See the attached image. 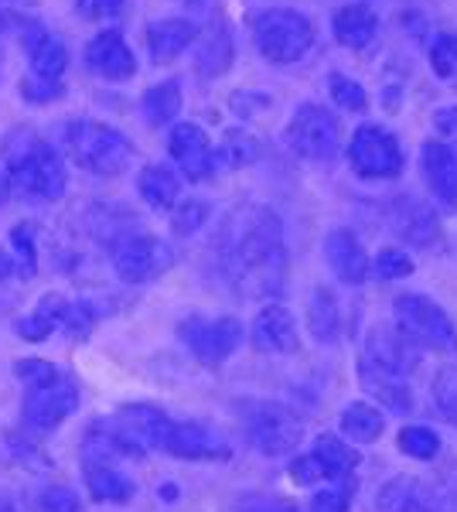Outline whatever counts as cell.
Here are the masks:
<instances>
[{
    "instance_id": "9c48e42d",
    "label": "cell",
    "mask_w": 457,
    "mask_h": 512,
    "mask_svg": "<svg viewBox=\"0 0 457 512\" xmlns=\"http://www.w3.org/2000/svg\"><path fill=\"white\" fill-rule=\"evenodd\" d=\"M178 335L198 362L219 366V362H226L229 355L239 349V342H243V325H239V318H229V315L226 318L191 315L178 325Z\"/></svg>"
},
{
    "instance_id": "52a82bcc",
    "label": "cell",
    "mask_w": 457,
    "mask_h": 512,
    "mask_svg": "<svg viewBox=\"0 0 457 512\" xmlns=\"http://www.w3.org/2000/svg\"><path fill=\"white\" fill-rule=\"evenodd\" d=\"M253 38L263 59L290 65L314 45V24L304 14L287 11V7H270L253 21Z\"/></svg>"
},
{
    "instance_id": "ab89813d",
    "label": "cell",
    "mask_w": 457,
    "mask_h": 512,
    "mask_svg": "<svg viewBox=\"0 0 457 512\" xmlns=\"http://www.w3.org/2000/svg\"><path fill=\"white\" fill-rule=\"evenodd\" d=\"M205 219H209V205L205 202H181L178 209H174V229H178L181 236L202 229Z\"/></svg>"
},
{
    "instance_id": "4fadbf2b",
    "label": "cell",
    "mask_w": 457,
    "mask_h": 512,
    "mask_svg": "<svg viewBox=\"0 0 457 512\" xmlns=\"http://www.w3.org/2000/svg\"><path fill=\"white\" fill-rule=\"evenodd\" d=\"M168 243L154 236H123L113 243V270L127 284H147V280L161 277L171 267Z\"/></svg>"
},
{
    "instance_id": "7402d4cb",
    "label": "cell",
    "mask_w": 457,
    "mask_h": 512,
    "mask_svg": "<svg viewBox=\"0 0 457 512\" xmlns=\"http://www.w3.org/2000/svg\"><path fill=\"white\" fill-rule=\"evenodd\" d=\"M423 175H427V185L444 205H457V151L451 144H440V140H430L423 144Z\"/></svg>"
},
{
    "instance_id": "f1b7e54d",
    "label": "cell",
    "mask_w": 457,
    "mask_h": 512,
    "mask_svg": "<svg viewBox=\"0 0 457 512\" xmlns=\"http://www.w3.org/2000/svg\"><path fill=\"white\" fill-rule=\"evenodd\" d=\"M342 431L352 437L355 444H372L379 441L382 431H386V420H382V414L372 403H348L345 414H342Z\"/></svg>"
},
{
    "instance_id": "ee69618b",
    "label": "cell",
    "mask_w": 457,
    "mask_h": 512,
    "mask_svg": "<svg viewBox=\"0 0 457 512\" xmlns=\"http://www.w3.org/2000/svg\"><path fill=\"white\" fill-rule=\"evenodd\" d=\"M76 7L82 18L103 21V18H116L123 11V0H76Z\"/></svg>"
},
{
    "instance_id": "8fae6325",
    "label": "cell",
    "mask_w": 457,
    "mask_h": 512,
    "mask_svg": "<svg viewBox=\"0 0 457 512\" xmlns=\"http://www.w3.org/2000/svg\"><path fill=\"white\" fill-rule=\"evenodd\" d=\"M79 407V390L72 379L58 376L52 383L45 386H35V390L24 393V403H21V417H24V427L35 434H48L55 431L69 414H76Z\"/></svg>"
},
{
    "instance_id": "7dc6e473",
    "label": "cell",
    "mask_w": 457,
    "mask_h": 512,
    "mask_svg": "<svg viewBox=\"0 0 457 512\" xmlns=\"http://www.w3.org/2000/svg\"><path fill=\"white\" fill-rule=\"evenodd\" d=\"M11 274H14V260H11V256H7L4 250H0V280L11 277Z\"/></svg>"
},
{
    "instance_id": "4dcf8cb0",
    "label": "cell",
    "mask_w": 457,
    "mask_h": 512,
    "mask_svg": "<svg viewBox=\"0 0 457 512\" xmlns=\"http://www.w3.org/2000/svg\"><path fill=\"white\" fill-rule=\"evenodd\" d=\"M181 113V86L174 79L161 82V86L147 89L144 93V117L154 123V127H164Z\"/></svg>"
},
{
    "instance_id": "4316f807",
    "label": "cell",
    "mask_w": 457,
    "mask_h": 512,
    "mask_svg": "<svg viewBox=\"0 0 457 512\" xmlns=\"http://www.w3.org/2000/svg\"><path fill=\"white\" fill-rule=\"evenodd\" d=\"M137 188H140V195H144V202H151L154 209H174L181 195L178 175H174L171 168H164V164H151V168L140 171Z\"/></svg>"
},
{
    "instance_id": "ac0fdd59",
    "label": "cell",
    "mask_w": 457,
    "mask_h": 512,
    "mask_svg": "<svg viewBox=\"0 0 457 512\" xmlns=\"http://www.w3.org/2000/svg\"><path fill=\"white\" fill-rule=\"evenodd\" d=\"M116 458H144V448L116 420H99L82 441V461L86 465H110Z\"/></svg>"
},
{
    "instance_id": "836d02e7",
    "label": "cell",
    "mask_w": 457,
    "mask_h": 512,
    "mask_svg": "<svg viewBox=\"0 0 457 512\" xmlns=\"http://www.w3.org/2000/svg\"><path fill=\"white\" fill-rule=\"evenodd\" d=\"M430 65L444 82H457V35H440L430 45Z\"/></svg>"
},
{
    "instance_id": "3957f363",
    "label": "cell",
    "mask_w": 457,
    "mask_h": 512,
    "mask_svg": "<svg viewBox=\"0 0 457 512\" xmlns=\"http://www.w3.org/2000/svg\"><path fill=\"white\" fill-rule=\"evenodd\" d=\"M65 151L82 171H93L103 178L123 175L134 161V144L120 130L93 120H76L65 127Z\"/></svg>"
},
{
    "instance_id": "f6af8a7d",
    "label": "cell",
    "mask_w": 457,
    "mask_h": 512,
    "mask_svg": "<svg viewBox=\"0 0 457 512\" xmlns=\"http://www.w3.org/2000/svg\"><path fill=\"white\" fill-rule=\"evenodd\" d=\"M239 512H297L284 506L280 499H270V495H243L239 499Z\"/></svg>"
},
{
    "instance_id": "484cf974",
    "label": "cell",
    "mask_w": 457,
    "mask_h": 512,
    "mask_svg": "<svg viewBox=\"0 0 457 512\" xmlns=\"http://www.w3.org/2000/svg\"><path fill=\"white\" fill-rule=\"evenodd\" d=\"M307 325H311V335L321 345L338 342V335H342V308H338L335 294L324 291V287L311 294V301H307Z\"/></svg>"
},
{
    "instance_id": "681fc988",
    "label": "cell",
    "mask_w": 457,
    "mask_h": 512,
    "mask_svg": "<svg viewBox=\"0 0 457 512\" xmlns=\"http://www.w3.org/2000/svg\"><path fill=\"white\" fill-rule=\"evenodd\" d=\"M0 4H14V7H31V4H38V0H0Z\"/></svg>"
},
{
    "instance_id": "cb8c5ba5",
    "label": "cell",
    "mask_w": 457,
    "mask_h": 512,
    "mask_svg": "<svg viewBox=\"0 0 457 512\" xmlns=\"http://www.w3.org/2000/svg\"><path fill=\"white\" fill-rule=\"evenodd\" d=\"M331 31H335V38L342 41L345 48L362 52V48H369L372 41H376L379 18H376V11L365 4H345V7H338L335 18H331Z\"/></svg>"
},
{
    "instance_id": "44dd1931",
    "label": "cell",
    "mask_w": 457,
    "mask_h": 512,
    "mask_svg": "<svg viewBox=\"0 0 457 512\" xmlns=\"http://www.w3.org/2000/svg\"><path fill=\"white\" fill-rule=\"evenodd\" d=\"M389 222L413 246H430L440 236V222L434 216V209L417 202V198H396L393 209H389Z\"/></svg>"
},
{
    "instance_id": "7a4b0ae2",
    "label": "cell",
    "mask_w": 457,
    "mask_h": 512,
    "mask_svg": "<svg viewBox=\"0 0 457 512\" xmlns=\"http://www.w3.org/2000/svg\"><path fill=\"white\" fill-rule=\"evenodd\" d=\"M413 349L417 345L393 325H376L362 342L359 352L362 390L372 400H379L386 410H393V414H406L413 407V393H410Z\"/></svg>"
},
{
    "instance_id": "ffe728a7",
    "label": "cell",
    "mask_w": 457,
    "mask_h": 512,
    "mask_svg": "<svg viewBox=\"0 0 457 512\" xmlns=\"http://www.w3.org/2000/svg\"><path fill=\"white\" fill-rule=\"evenodd\" d=\"M324 260H328L331 274L345 284H362L369 277V256H365V246L355 239L348 229H335L324 239Z\"/></svg>"
},
{
    "instance_id": "60d3db41",
    "label": "cell",
    "mask_w": 457,
    "mask_h": 512,
    "mask_svg": "<svg viewBox=\"0 0 457 512\" xmlns=\"http://www.w3.org/2000/svg\"><path fill=\"white\" fill-rule=\"evenodd\" d=\"M93 325H96V315H93V308L89 304H65V315H62V328L69 335H89L93 332Z\"/></svg>"
},
{
    "instance_id": "83f0119b",
    "label": "cell",
    "mask_w": 457,
    "mask_h": 512,
    "mask_svg": "<svg viewBox=\"0 0 457 512\" xmlns=\"http://www.w3.org/2000/svg\"><path fill=\"white\" fill-rule=\"evenodd\" d=\"M86 485L96 502H130L137 485L110 465H86Z\"/></svg>"
},
{
    "instance_id": "e0dca14e",
    "label": "cell",
    "mask_w": 457,
    "mask_h": 512,
    "mask_svg": "<svg viewBox=\"0 0 457 512\" xmlns=\"http://www.w3.org/2000/svg\"><path fill=\"white\" fill-rule=\"evenodd\" d=\"M171 158L191 181H202L215 171V151L202 127L195 123H178L171 130Z\"/></svg>"
},
{
    "instance_id": "277c9868",
    "label": "cell",
    "mask_w": 457,
    "mask_h": 512,
    "mask_svg": "<svg viewBox=\"0 0 457 512\" xmlns=\"http://www.w3.org/2000/svg\"><path fill=\"white\" fill-rule=\"evenodd\" d=\"M396 328L410 338L417 349H430L440 355L457 352V325L447 311L423 294L396 297Z\"/></svg>"
},
{
    "instance_id": "ba28073f",
    "label": "cell",
    "mask_w": 457,
    "mask_h": 512,
    "mask_svg": "<svg viewBox=\"0 0 457 512\" xmlns=\"http://www.w3.org/2000/svg\"><path fill=\"white\" fill-rule=\"evenodd\" d=\"M284 144L304 161H331L342 147V123L324 106L304 103L287 123Z\"/></svg>"
},
{
    "instance_id": "bcb514c9",
    "label": "cell",
    "mask_w": 457,
    "mask_h": 512,
    "mask_svg": "<svg viewBox=\"0 0 457 512\" xmlns=\"http://www.w3.org/2000/svg\"><path fill=\"white\" fill-rule=\"evenodd\" d=\"M434 127L440 134H457V110H440L434 117Z\"/></svg>"
},
{
    "instance_id": "f907efd6",
    "label": "cell",
    "mask_w": 457,
    "mask_h": 512,
    "mask_svg": "<svg viewBox=\"0 0 457 512\" xmlns=\"http://www.w3.org/2000/svg\"><path fill=\"white\" fill-rule=\"evenodd\" d=\"M7 198V185H4V178H0V202Z\"/></svg>"
},
{
    "instance_id": "f546056e",
    "label": "cell",
    "mask_w": 457,
    "mask_h": 512,
    "mask_svg": "<svg viewBox=\"0 0 457 512\" xmlns=\"http://www.w3.org/2000/svg\"><path fill=\"white\" fill-rule=\"evenodd\" d=\"M62 315H65V301L58 294H48V297H41L35 315L18 321L14 328H18V335L24 342H45V338L55 332V325H62Z\"/></svg>"
},
{
    "instance_id": "d590c367",
    "label": "cell",
    "mask_w": 457,
    "mask_h": 512,
    "mask_svg": "<svg viewBox=\"0 0 457 512\" xmlns=\"http://www.w3.org/2000/svg\"><path fill=\"white\" fill-rule=\"evenodd\" d=\"M14 376H18L28 390H35V386L52 383V379H58L62 373H58L52 362H45V359H21L18 366H14Z\"/></svg>"
},
{
    "instance_id": "1f68e13d",
    "label": "cell",
    "mask_w": 457,
    "mask_h": 512,
    "mask_svg": "<svg viewBox=\"0 0 457 512\" xmlns=\"http://www.w3.org/2000/svg\"><path fill=\"white\" fill-rule=\"evenodd\" d=\"M400 451L406 454V458H413V461H430V458H437V454H440V437L430 431V427H420V424L403 427V431H400Z\"/></svg>"
},
{
    "instance_id": "8d00e7d4",
    "label": "cell",
    "mask_w": 457,
    "mask_h": 512,
    "mask_svg": "<svg viewBox=\"0 0 457 512\" xmlns=\"http://www.w3.org/2000/svg\"><path fill=\"white\" fill-rule=\"evenodd\" d=\"M21 93L28 103H55V99L65 96V86L62 79H24L21 82Z\"/></svg>"
},
{
    "instance_id": "30bf717a",
    "label": "cell",
    "mask_w": 457,
    "mask_h": 512,
    "mask_svg": "<svg viewBox=\"0 0 457 512\" xmlns=\"http://www.w3.org/2000/svg\"><path fill=\"white\" fill-rule=\"evenodd\" d=\"M348 164L362 178H396L403 171V147L382 127H359L348 144Z\"/></svg>"
},
{
    "instance_id": "7c38bea8",
    "label": "cell",
    "mask_w": 457,
    "mask_h": 512,
    "mask_svg": "<svg viewBox=\"0 0 457 512\" xmlns=\"http://www.w3.org/2000/svg\"><path fill=\"white\" fill-rule=\"evenodd\" d=\"M359 468V451L348 448L345 441H338L335 434H321L314 441V448L301 454V458L290 461V475L297 485H314L324 478H348Z\"/></svg>"
},
{
    "instance_id": "816d5d0a",
    "label": "cell",
    "mask_w": 457,
    "mask_h": 512,
    "mask_svg": "<svg viewBox=\"0 0 457 512\" xmlns=\"http://www.w3.org/2000/svg\"><path fill=\"white\" fill-rule=\"evenodd\" d=\"M7 28V21H4V14H0V31H4Z\"/></svg>"
},
{
    "instance_id": "b9f144b4",
    "label": "cell",
    "mask_w": 457,
    "mask_h": 512,
    "mask_svg": "<svg viewBox=\"0 0 457 512\" xmlns=\"http://www.w3.org/2000/svg\"><path fill=\"white\" fill-rule=\"evenodd\" d=\"M352 509V485L345 489H321L318 495L311 499V512H348Z\"/></svg>"
},
{
    "instance_id": "f35d334b",
    "label": "cell",
    "mask_w": 457,
    "mask_h": 512,
    "mask_svg": "<svg viewBox=\"0 0 457 512\" xmlns=\"http://www.w3.org/2000/svg\"><path fill=\"white\" fill-rule=\"evenodd\" d=\"M38 509L41 512H79V495L65 485H52L38 495Z\"/></svg>"
},
{
    "instance_id": "74e56055",
    "label": "cell",
    "mask_w": 457,
    "mask_h": 512,
    "mask_svg": "<svg viewBox=\"0 0 457 512\" xmlns=\"http://www.w3.org/2000/svg\"><path fill=\"white\" fill-rule=\"evenodd\" d=\"M376 274L382 280H400V277H410L413 274V260L400 250H382L376 256Z\"/></svg>"
},
{
    "instance_id": "d4e9b609",
    "label": "cell",
    "mask_w": 457,
    "mask_h": 512,
    "mask_svg": "<svg viewBox=\"0 0 457 512\" xmlns=\"http://www.w3.org/2000/svg\"><path fill=\"white\" fill-rule=\"evenodd\" d=\"M195 41V24L181 18H164L147 24V48H151L154 62H171Z\"/></svg>"
},
{
    "instance_id": "2e32d148",
    "label": "cell",
    "mask_w": 457,
    "mask_h": 512,
    "mask_svg": "<svg viewBox=\"0 0 457 512\" xmlns=\"http://www.w3.org/2000/svg\"><path fill=\"white\" fill-rule=\"evenodd\" d=\"M86 65L89 72H96L99 79L110 82H127L137 72V59L127 48L120 31H103L86 45Z\"/></svg>"
},
{
    "instance_id": "7bdbcfd3",
    "label": "cell",
    "mask_w": 457,
    "mask_h": 512,
    "mask_svg": "<svg viewBox=\"0 0 457 512\" xmlns=\"http://www.w3.org/2000/svg\"><path fill=\"white\" fill-rule=\"evenodd\" d=\"M11 239H14V246H18V253H21V274L35 277L38 260H35V236H31V226H14Z\"/></svg>"
},
{
    "instance_id": "d6a6232c",
    "label": "cell",
    "mask_w": 457,
    "mask_h": 512,
    "mask_svg": "<svg viewBox=\"0 0 457 512\" xmlns=\"http://www.w3.org/2000/svg\"><path fill=\"white\" fill-rule=\"evenodd\" d=\"M434 403L440 414L457 427V366H444L434 376Z\"/></svg>"
},
{
    "instance_id": "9a60e30c",
    "label": "cell",
    "mask_w": 457,
    "mask_h": 512,
    "mask_svg": "<svg viewBox=\"0 0 457 512\" xmlns=\"http://www.w3.org/2000/svg\"><path fill=\"white\" fill-rule=\"evenodd\" d=\"M376 512H454L447 495L417 478H393L376 492Z\"/></svg>"
},
{
    "instance_id": "8992f818",
    "label": "cell",
    "mask_w": 457,
    "mask_h": 512,
    "mask_svg": "<svg viewBox=\"0 0 457 512\" xmlns=\"http://www.w3.org/2000/svg\"><path fill=\"white\" fill-rule=\"evenodd\" d=\"M7 181L21 198H38V202H55L65 195V168L52 144H28L21 154H14L7 164Z\"/></svg>"
},
{
    "instance_id": "c3c4849f",
    "label": "cell",
    "mask_w": 457,
    "mask_h": 512,
    "mask_svg": "<svg viewBox=\"0 0 457 512\" xmlns=\"http://www.w3.org/2000/svg\"><path fill=\"white\" fill-rule=\"evenodd\" d=\"M0 512H18V502L11 499V492L0 489Z\"/></svg>"
},
{
    "instance_id": "5b68a950",
    "label": "cell",
    "mask_w": 457,
    "mask_h": 512,
    "mask_svg": "<svg viewBox=\"0 0 457 512\" xmlns=\"http://www.w3.org/2000/svg\"><path fill=\"white\" fill-rule=\"evenodd\" d=\"M243 434L260 454L284 458L304 441V420L287 410L284 403H246L243 407Z\"/></svg>"
},
{
    "instance_id": "e575fe53",
    "label": "cell",
    "mask_w": 457,
    "mask_h": 512,
    "mask_svg": "<svg viewBox=\"0 0 457 512\" xmlns=\"http://www.w3.org/2000/svg\"><path fill=\"white\" fill-rule=\"evenodd\" d=\"M328 89H331V99H335L338 106H345V110H352V113H362L365 106H369L365 89L355 79H348V76H331Z\"/></svg>"
},
{
    "instance_id": "6da1fadb",
    "label": "cell",
    "mask_w": 457,
    "mask_h": 512,
    "mask_svg": "<svg viewBox=\"0 0 457 512\" xmlns=\"http://www.w3.org/2000/svg\"><path fill=\"white\" fill-rule=\"evenodd\" d=\"M215 260L239 297H273L287 280L284 226L263 205H243L215 239Z\"/></svg>"
},
{
    "instance_id": "5bb4252c",
    "label": "cell",
    "mask_w": 457,
    "mask_h": 512,
    "mask_svg": "<svg viewBox=\"0 0 457 512\" xmlns=\"http://www.w3.org/2000/svg\"><path fill=\"white\" fill-rule=\"evenodd\" d=\"M161 451L185 461H226L232 454L226 437L205 424H195V420H171L168 431H164Z\"/></svg>"
},
{
    "instance_id": "603a6c76",
    "label": "cell",
    "mask_w": 457,
    "mask_h": 512,
    "mask_svg": "<svg viewBox=\"0 0 457 512\" xmlns=\"http://www.w3.org/2000/svg\"><path fill=\"white\" fill-rule=\"evenodd\" d=\"M24 52H28V62L38 79H62L65 65H69L65 45L52 31L41 28V24H28V31H24Z\"/></svg>"
},
{
    "instance_id": "d6986e66",
    "label": "cell",
    "mask_w": 457,
    "mask_h": 512,
    "mask_svg": "<svg viewBox=\"0 0 457 512\" xmlns=\"http://www.w3.org/2000/svg\"><path fill=\"white\" fill-rule=\"evenodd\" d=\"M253 345L260 352H273V355L297 352L301 338H297L294 315H290L287 308H280V304H267L253 321Z\"/></svg>"
}]
</instances>
